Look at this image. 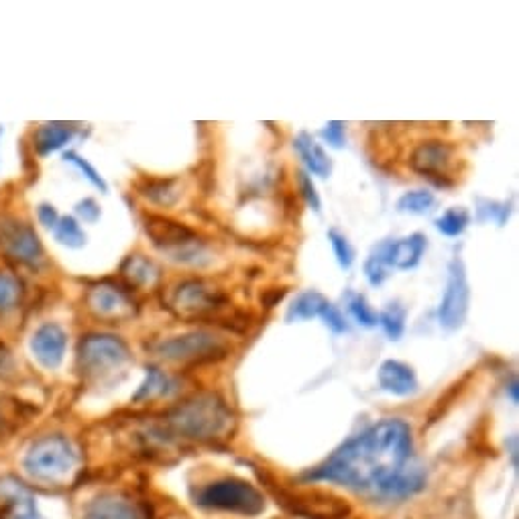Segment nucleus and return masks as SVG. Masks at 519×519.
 <instances>
[{
  "label": "nucleus",
  "mask_w": 519,
  "mask_h": 519,
  "mask_svg": "<svg viewBox=\"0 0 519 519\" xmlns=\"http://www.w3.org/2000/svg\"><path fill=\"white\" fill-rule=\"evenodd\" d=\"M308 479L341 483L385 499H403L424 487L426 473L414 458L409 426L401 419H385L346 442Z\"/></svg>",
  "instance_id": "obj_1"
},
{
  "label": "nucleus",
  "mask_w": 519,
  "mask_h": 519,
  "mask_svg": "<svg viewBox=\"0 0 519 519\" xmlns=\"http://www.w3.org/2000/svg\"><path fill=\"white\" fill-rule=\"evenodd\" d=\"M78 452L63 436H45L29 448L24 457V471L33 481L60 485L68 481L78 468Z\"/></svg>",
  "instance_id": "obj_2"
},
{
  "label": "nucleus",
  "mask_w": 519,
  "mask_h": 519,
  "mask_svg": "<svg viewBox=\"0 0 519 519\" xmlns=\"http://www.w3.org/2000/svg\"><path fill=\"white\" fill-rule=\"evenodd\" d=\"M230 419L225 403L214 398V395H202L186 401L169 416V426L179 436L196 440H210L225 430Z\"/></svg>",
  "instance_id": "obj_3"
},
{
  "label": "nucleus",
  "mask_w": 519,
  "mask_h": 519,
  "mask_svg": "<svg viewBox=\"0 0 519 519\" xmlns=\"http://www.w3.org/2000/svg\"><path fill=\"white\" fill-rule=\"evenodd\" d=\"M197 504L210 509H222V512L257 515L265 507V499L251 483L222 479L206 485L197 495Z\"/></svg>",
  "instance_id": "obj_4"
},
{
  "label": "nucleus",
  "mask_w": 519,
  "mask_h": 519,
  "mask_svg": "<svg viewBox=\"0 0 519 519\" xmlns=\"http://www.w3.org/2000/svg\"><path fill=\"white\" fill-rule=\"evenodd\" d=\"M80 367L90 377H104L129 362V346L117 336L90 334L82 339L78 351Z\"/></svg>",
  "instance_id": "obj_5"
},
{
  "label": "nucleus",
  "mask_w": 519,
  "mask_h": 519,
  "mask_svg": "<svg viewBox=\"0 0 519 519\" xmlns=\"http://www.w3.org/2000/svg\"><path fill=\"white\" fill-rule=\"evenodd\" d=\"M145 233L149 235L158 249L169 253L173 259L196 263L202 255V241L192 228L163 216H149L145 220Z\"/></svg>",
  "instance_id": "obj_6"
},
{
  "label": "nucleus",
  "mask_w": 519,
  "mask_h": 519,
  "mask_svg": "<svg viewBox=\"0 0 519 519\" xmlns=\"http://www.w3.org/2000/svg\"><path fill=\"white\" fill-rule=\"evenodd\" d=\"M468 302H471V287H468L466 282V269L465 263L457 257L452 259L448 265L447 290H444L438 308L440 324L448 328V331L463 326L468 314Z\"/></svg>",
  "instance_id": "obj_7"
},
{
  "label": "nucleus",
  "mask_w": 519,
  "mask_h": 519,
  "mask_svg": "<svg viewBox=\"0 0 519 519\" xmlns=\"http://www.w3.org/2000/svg\"><path fill=\"white\" fill-rule=\"evenodd\" d=\"M158 352L163 359L176 362H197V360H214L225 357L226 346L218 336L210 332H189L184 336H176L158 346Z\"/></svg>",
  "instance_id": "obj_8"
},
{
  "label": "nucleus",
  "mask_w": 519,
  "mask_h": 519,
  "mask_svg": "<svg viewBox=\"0 0 519 519\" xmlns=\"http://www.w3.org/2000/svg\"><path fill=\"white\" fill-rule=\"evenodd\" d=\"M0 246H3L8 257L19 263H27V265L37 263L43 255L35 230L14 218L0 220Z\"/></svg>",
  "instance_id": "obj_9"
},
{
  "label": "nucleus",
  "mask_w": 519,
  "mask_h": 519,
  "mask_svg": "<svg viewBox=\"0 0 519 519\" xmlns=\"http://www.w3.org/2000/svg\"><path fill=\"white\" fill-rule=\"evenodd\" d=\"M225 298L222 293L212 290L204 282L197 279H189V282L181 284L176 293H173V308H176L181 316L186 318H200L210 314V312L218 310Z\"/></svg>",
  "instance_id": "obj_10"
},
{
  "label": "nucleus",
  "mask_w": 519,
  "mask_h": 519,
  "mask_svg": "<svg viewBox=\"0 0 519 519\" xmlns=\"http://www.w3.org/2000/svg\"><path fill=\"white\" fill-rule=\"evenodd\" d=\"M84 519H149V514L135 499L119 493H106L90 501L84 509Z\"/></svg>",
  "instance_id": "obj_11"
},
{
  "label": "nucleus",
  "mask_w": 519,
  "mask_h": 519,
  "mask_svg": "<svg viewBox=\"0 0 519 519\" xmlns=\"http://www.w3.org/2000/svg\"><path fill=\"white\" fill-rule=\"evenodd\" d=\"M426 251V236L414 233L411 236L401 238V241H389L381 243L375 249V255L383 261L385 267H395V269H414L419 261H422V255Z\"/></svg>",
  "instance_id": "obj_12"
},
{
  "label": "nucleus",
  "mask_w": 519,
  "mask_h": 519,
  "mask_svg": "<svg viewBox=\"0 0 519 519\" xmlns=\"http://www.w3.org/2000/svg\"><path fill=\"white\" fill-rule=\"evenodd\" d=\"M0 504H3V519H43L35 497L14 476L0 479Z\"/></svg>",
  "instance_id": "obj_13"
},
{
  "label": "nucleus",
  "mask_w": 519,
  "mask_h": 519,
  "mask_svg": "<svg viewBox=\"0 0 519 519\" xmlns=\"http://www.w3.org/2000/svg\"><path fill=\"white\" fill-rule=\"evenodd\" d=\"M86 303L92 314L104 320H122L133 314V303L127 293L109 284L92 287L86 295Z\"/></svg>",
  "instance_id": "obj_14"
},
{
  "label": "nucleus",
  "mask_w": 519,
  "mask_h": 519,
  "mask_svg": "<svg viewBox=\"0 0 519 519\" xmlns=\"http://www.w3.org/2000/svg\"><path fill=\"white\" fill-rule=\"evenodd\" d=\"M452 158H455V149L452 145L442 141H428L416 147V151L411 153V169L422 173L428 178H447Z\"/></svg>",
  "instance_id": "obj_15"
},
{
  "label": "nucleus",
  "mask_w": 519,
  "mask_h": 519,
  "mask_svg": "<svg viewBox=\"0 0 519 519\" xmlns=\"http://www.w3.org/2000/svg\"><path fill=\"white\" fill-rule=\"evenodd\" d=\"M65 349H68V334L57 324H43L31 339L33 354L47 369L62 365Z\"/></svg>",
  "instance_id": "obj_16"
},
{
  "label": "nucleus",
  "mask_w": 519,
  "mask_h": 519,
  "mask_svg": "<svg viewBox=\"0 0 519 519\" xmlns=\"http://www.w3.org/2000/svg\"><path fill=\"white\" fill-rule=\"evenodd\" d=\"M379 385L391 395H409L418 389V379L411 367L399 360H385L379 369Z\"/></svg>",
  "instance_id": "obj_17"
},
{
  "label": "nucleus",
  "mask_w": 519,
  "mask_h": 519,
  "mask_svg": "<svg viewBox=\"0 0 519 519\" xmlns=\"http://www.w3.org/2000/svg\"><path fill=\"white\" fill-rule=\"evenodd\" d=\"M293 147L302 158L303 166L308 168V171H312L318 178L331 176V171H332L331 158H328L322 147H320L308 133H302L298 139H295Z\"/></svg>",
  "instance_id": "obj_18"
},
{
  "label": "nucleus",
  "mask_w": 519,
  "mask_h": 519,
  "mask_svg": "<svg viewBox=\"0 0 519 519\" xmlns=\"http://www.w3.org/2000/svg\"><path fill=\"white\" fill-rule=\"evenodd\" d=\"M328 306H331V302H328L322 293L306 292L292 303L290 310H287L285 320L287 322H300V320L322 318Z\"/></svg>",
  "instance_id": "obj_19"
},
{
  "label": "nucleus",
  "mask_w": 519,
  "mask_h": 519,
  "mask_svg": "<svg viewBox=\"0 0 519 519\" xmlns=\"http://www.w3.org/2000/svg\"><path fill=\"white\" fill-rule=\"evenodd\" d=\"M73 130L62 122H52V125H43L35 133V149L39 155H49L70 141Z\"/></svg>",
  "instance_id": "obj_20"
},
{
  "label": "nucleus",
  "mask_w": 519,
  "mask_h": 519,
  "mask_svg": "<svg viewBox=\"0 0 519 519\" xmlns=\"http://www.w3.org/2000/svg\"><path fill=\"white\" fill-rule=\"evenodd\" d=\"M141 194L149 197L153 204L173 206L181 196V187L178 179H149L141 187Z\"/></svg>",
  "instance_id": "obj_21"
},
{
  "label": "nucleus",
  "mask_w": 519,
  "mask_h": 519,
  "mask_svg": "<svg viewBox=\"0 0 519 519\" xmlns=\"http://www.w3.org/2000/svg\"><path fill=\"white\" fill-rule=\"evenodd\" d=\"M122 274L135 285H153L155 279L159 277L158 267H155L149 259L141 257V255L129 257L125 265H122Z\"/></svg>",
  "instance_id": "obj_22"
},
{
  "label": "nucleus",
  "mask_w": 519,
  "mask_h": 519,
  "mask_svg": "<svg viewBox=\"0 0 519 519\" xmlns=\"http://www.w3.org/2000/svg\"><path fill=\"white\" fill-rule=\"evenodd\" d=\"M53 230H55L57 241L65 246H70V249H80V246H84V243H86L84 230L80 228L78 220L72 218V216L60 218V222H57Z\"/></svg>",
  "instance_id": "obj_23"
},
{
  "label": "nucleus",
  "mask_w": 519,
  "mask_h": 519,
  "mask_svg": "<svg viewBox=\"0 0 519 519\" xmlns=\"http://www.w3.org/2000/svg\"><path fill=\"white\" fill-rule=\"evenodd\" d=\"M434 204L436 197L432 192H428V189H416V192H408L399 197L398 210L409 214H426L428 210H432Z\"/></svg>",
  "instance_id": "obj_24"
},
{
  "label": "nucleus",
  "mask_w": 519,
  "mask_h": 519,
  "mask_svg": "<svg viewBox=\"0 0 519 519\" xmlns=\"http://www.w3.org/2000/svg\"><path fill=\"white\" fill-rule=\"evenodd\" d=\"M379 324L383 326L385 334L389 336L391 341H399L403 331H406V310H403L399 303H391L389 308L381 312Z\"/></svg>",
  "instance_id": "obj_25"
},
{
  "label": "nucleus",
  "mask_w": 519,
  "mask_h": 519,
  "mask_svg": "<svg viewBox=\"0 0 519 519\" xmlns=\"http://www.w3.org/2000/svg\"><path fill=\"white\" fill-rule=\"evenodd\" d=\"M468 220H471V216H468V212L465 208H450L436 220V228L447 236H458L465 233Z\"/></svg>",
  "instance_id": "obj_26"
},
{
  "label": "nucleus",
  "mask_w": 519,
  "mask_h": 519,
  "mask_svg": "<svg viewBox=\"0 0 519 519\" xmlns=\"http://www.w3.org/2000/svg\"><path fill=\"white\" fill-rule=\"evenodd\" d=\"M23 285L14 275H8L0 271V314L13 310L21 302Z\"/></svg>",
  "instance_id": "obj_27"
},
{
  "label": "nucleus",
  "mask_w": 519,
  "mask_h": 519,
  "mask_svg": "<svg viewBox=\"0 0 519 519\" xmlns=\"http://www.w3.org/2000/svg\"><path fill=\"white\" fill-rule=\"evenodd\" d=\"M168 383H169V379L161 373L159 369H147V379H145V383L139 387V391L135 393V401H143V399H149V398H155V395H161V393H166L168 391Z\"/></svg>",
  "instance_id": "obj_28"
},
{
  "label": "nucleus",
  "mask_w": 519,
  "mask_h": 519,
  "mask_svg": "<svg viewBox=\"0 0 519 519\" xmlns=\"http://www.w3.org/2000/svg\"><path fill=\"white\" fill-rule=\"evenodd\" d=\"M349 312H351V316L357 320V322L360 326H365V328H373L379 324V316H377V312L369 306L367 300H365V295H360V293H354L351 295V300H349Z\"/></svg>",
  "instance_id": "obj_29"
},
{
  "label": "nucleus",
  "mask_w": 519,
  "mask_h": 519,
  "mask_svg": "<svg viewBox=\"0 0 519 519\" xmlns=\"http://www.w3.org/2000/svg\"><path fill=\"white\" fill-rule=\"evenodd\" d=\"M328 238H331V245H332V249H334V255H336V261H339V265L342 269H349L352 265V261H354V251H352L351 243L346 241V236H342L339 230H331V233H328Z\"/></svg>",
  "instance_id": "obj_30"
},
{
  "label": "nucleus",
  "mask_w": 519,
  "mask_h": 519,
  "mask_svg": "<svg viewBox=\"0 0 519 519\" xmlns=\"http://www.w3.org/2000/svg\"><path fill=\"white\" fill-rule=\"evenodd\" d=\"M65 159L72 161L73 166H76L82 173H84V176H86L90 181H92V184H94L98 189H102L104 194L109 192V186H106V181H104L101 176H98V171H96L92 166H90V163H88L86 159H82L80 155L72 153V151H70V153H65Z\"/></svg>",
  "instance_id": "obj_31"
},
{
  "label": "nucleus",
  "mask_w": 519,
  "mask_h": 519,
  "mask_svg": "<svg viewBox=\"0 0 519 519\" xmlns=\"http://www.w3.org/2000/svg\"><path fill=\"white\" fill-rule=\"evenodd\" d=\"M365 275L369 279L370 285H381L387 277V267L383 265V261L373 253L365 263Z\"/></svg>",
  "instance_id": "obj_32"
},
{
  "label": "nucleus",
  "mask_w": 519,
  "mask_h": 519,
  "mask_svg": "<svg viewBox=\"0 0 519 519\" xmlns=\"http://www.w3.org/2000/svg\"><path fill=\"white\" fill-rule=\"evenodd\" d=\"M300 186H302V194H303V197H306L310 208L320 212V197L316 192V186L306 171H300Z\"/></svg>",
  "instance_id": "obj_33"
},
{
  "label": "nucleus",
  "mask_w": 519,
  "mask_h": 519,
  "mask_svg": "<svg viewBox=\"0 0 519 519\" xmlns=\"http://www.w3.org/2000/svg\"><path fill=\"white\" fill-rule=\"evenodd\" d=\"M322 135L328 145H332L336 147V149H341V147H344V141H346V137H344V125L339 120H334V122H328L326 129H322Z\"/></svg>",
  "instance_id": "obj_34"
},
{
  "label": "nucleus",
  "mask_w": 519,
  "mask_h": 519,
  "mask_svg": "<svg viewBox=\"0 0 519 519\" xmlns=\"http://www.w3.org/2000/svg\"><path fill=\"white\" fill-rule=\"evenodd\" d=\"M322 320L326 322V326L331 328V331L336 332V334L349 331V326H346V320H344V316L341 314V310L336 308V306H332V303L326 308V312L322 314Z\"/></svg>",
  "instance_id": "obj_35"
},
{
  "label": "nucleus",
  "mask_w": 519,
  "mask_h": 519,
  "mask_svg": "<svg viewBox=\"0 0 519 519\" xmlns=\"http://www.w3.org/2000/svg\"><path fill=\"white\" fill-rule=\"evenodd\" d=\"M76 214L84 222H90V225H94V222L101 218V208H98V204L92 200V197H86V200H82L76 206Z\"/></svg>",
  "instance_id": "obj_36"
},
{
  "label": "nucleus",
  "mask_w": 519,
  "mask_h": 519,
  "mask_svg": "<svg viewBox=\"0 0 519 519\" xmlns=\"http://www.w3.org/2000/svg\"><path fill=\"white\" fill-rule=\"evenodd\" d=\"M37 216H39L41 225H43L45 228H55L57 222H60V216H57V210L53 208V206H49V204H41L39 206Z\"/></svg>",
  "instance_id": "obj_37"
},
{
  "label": "nucleus",
  "mask_w": 519,
  "mask_h": 519,
  "mask_svg": "<svg viewBox=\"0 0 519 519\" xmlns=\"http://www.w3.org/2000/svg\"><path fill=\"white\" fill-rule=\"evenodd\" d=\"M11 367H13L11 351H8L5 344H0V377L6 375L8 370H11Z\"/></svg>",
  "instance_id": "obj_38"
},
{
  "label": "nucleus",
  "mask_w": 519,
  "mask_h": 519,
  "mask_svg": "<svg viewBox=\"0 0 519 519\" xmlns=\"http://www.w3.org/2000/svg\"><path fill=\"white\" fill-rule=\"evenodd\" d=\"M509 391H512V401L517 403V381H514L512 385H509Z\"/></svg>",
  "instance_id": "obj_39"
},
{
  "label": "nucleus",
  "mask_w": 519,
  "mask_h": 519,
  "mask_svg": "<svg viewBox=\"0 0 519 519\" xmlns=\"http://www.w3.org/2000/svg\"><path fill=\"white\" fill-rule=\"evenodd\" d=\"M512 457H514V466H517V438L514 436V448H512Z\"/></svg>",
  "instance_id": "obj_40"
},
{
  "label": "nucleus",
  "mask_w": 519,
  "mask_h": 519,
  "mask_svg": "<svg viewBox=\"0 0 519 519\" xmlns=\"http://www.w3.org/2000/svg\"><path fill=\"white\" fill-rule=\"evenodd\" d=\"M5 422H6V419H5V416H3V411H0V432H3Z\"/></svg>",
  "instance_id": "obj_41"
}]
</instances>
